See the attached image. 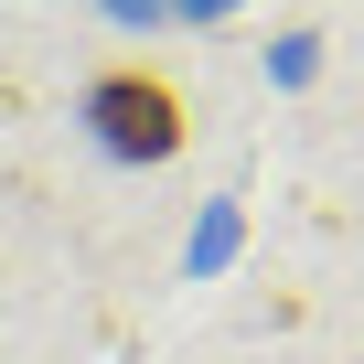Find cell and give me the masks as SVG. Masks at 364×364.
Instances as JSON below:
<instances>
[{
  "label": "cell",
  "mask_w": 364,
  "mask_h": 364,
  "mask_svg": "<svg viewBox=\"0 0 364 364\" xmlns=\"http://www.w3.org/2000/svg\"><path fill=\"white\" fill-rule=\"evenodd\" d=\"M86 129H97V150H118V161H171V150H182V86H171L161 65H107V75L86 86Z\"/></svg>",
  "instance_id": "1"
}]
</instances>
